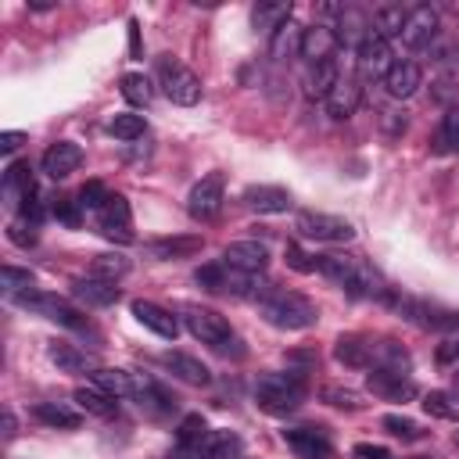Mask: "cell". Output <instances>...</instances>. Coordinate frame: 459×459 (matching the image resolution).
<instances>
[{"label": "cell", "instance_id": "1", "mask_svg": "<svg viewBox=\"0 0 459 459\" xmlns=\"http://www.w3.org/2000/svg\"><path fill=\"white\" fill-rule=\"evenodd\" d=\"M316 269L323 276H330L341 290H348L351 298H387V283L384 276L359 255H316Z\"/></svg>", "mask_w": 459, "mask_h": 459}, {"label": "cell", "instance_id": "2", "mask_svg": "<svg viewBox=\"0 0 459 459\" xmlns=\"http://www.w3.org/2000/svg\"><path fill=\"white\" fill-rule=\"evenodd\" d=\"M255 301H258L262 319L273 323V326H280V330H308V326H316V319H319V308H316L305 294H298V290L262 287Z\"/></svg>", "mask_w": 459, "mask_h": 459}, {"label": "cell", "instance_id": "3", "mask_svg": "<svg viewBox=\"0 0 459 459\" xmlns=\"http://www.w3.org/2000/svg\"><path fill=\"white\" fill-rule=\"evenodd\" d=\"M308 394V384H305V373L301 369H287V373H262L255 380V402L262 412L269 416H287L294 409H301Z\"/></svg>", "mask_w": 459, "mask_h": 459}, {"label": "cell", "instance_id": "4", "mask_svg": "<svg viewBox=\"0 0 459 459\" xmlns=\"http://www.w3.org/2000/svg\"><path fill=\"white\" fill-rule=\"evenodd\" d=\"M384 301L391 308H398L409 323L423 326V330H459V308H445V305H434V301L405 298V294H394V290H387Z\"/></svg>", "mask_w": 459, "mask_h": 459}, {"label": "cell", "instance_id": "5", "mask_svg": "<svg viewBox=\"0 0 459 459\" xmlns=\"http://www.w3.org/2000/svg\"><path fill=\"white\" fill-rule=\"evenodd\" d=\"M158 86H161V93H165L172 104L190 108V104L201 100V79H197V72H190V68H186L183 61H176L172 54L158 57Z\"/></svg>", "mask_w": 459, "mask_h": 459}, {"label": "cell", "instance_id": "6", "mask_svg": "<svg viewBox=\"0 0 459 459\" xmlns=\"http://www.w3.org/2000/svg\"><path fill=\"white\" fill-rule=\"evenodd\" d=\"M298 233L323 244H348L355 240V226L330 212H298Z\"/></svg>", "mask_w": 459, "mask_h": 459}, {"label": "cell", "instance_id": "7", "mask_svg": "<svg viewBox=\"0 0 459 459\" xmlns=\"http://www.w3.org/2000/svg\"><path fill=\"white\" fill-rule=\"evenodd\" d=\"M22 308H32V312H39L43 319H50V323H61V326H68V330H82L86 326V316L75 308V305H68L65 298H57V294H39V290H25V294H18L14 298Z\"/></svg>", "mask_w": 459, "mask_h": 459}, {"label": "cell", "instance_id": "8", "mask_svg": "<svg viewBox=\"0 0 459 459\" xmlns=\"http://www.w3.org/2000/svg\"><path fill=\"white\" fill-rule=\"evenodd\" d=\"M183 323H186V330L201 341V344H212V348H222L230 337H233V330H230V323L215 312V308H201V305H186L183 308Z\"/></svg>", "mask_w": 459, "mask_h": 459}, {"label": "cell", "instance_id": "9", "mask_svg": "<svg viewBox=\"0 0 459 459\" xmlns=\"http://www.w3.org/2000/svg\"><path fill=\"white\" fill-rule=\"evenodd\" d=\"M222 186H226V176H222V172L201 176V179L190 186V194H186V212H190L194 219H201V222L215 219L219 208H222Z\"/></svg>", "mask_w": 459, "mask_h": 459}, {"label": "cell", "instance_id": "10", "mask_svg": "<svg viewBox=\"0 0 459 459\" xmlns=\"http://www.w3.org/2000/svg\"><path fill=\"white\" fill-rule=\"evenodd\" d=\"M133 402L147 416H169L176 409V394L165 384H158L154 377H147V373H133Z\"/></svg>", "mask_w": 459, "mask_h": 459}, {"label": "cell", "instance_id": "11", "mask_svg": "<svg viewBox=\"0 0 459 459\" xmlns=\"http://www.w3.org/2000/svg\"><path fill=\"white\" fill-rule=\"evenodd\" d=\"M402 43H405L409 50H427V47H434V43H437V11L427 7V4L412 7L409 18H405V25H402Z\"/></svg>", "mask_w": 459, "mask_h": 459}, {"label": "cell", "instance_id": "12", "mask_svg": "<svg viewBox=\"0 0 459 459\" xmlns=\"http://www.w3.org/2000/svg\"><path fill=\"white\" fill-rule=\"evenodd\" d=\"M283 441L298 459H330L333 455V445L323 427H287Z\"/></svg>", "mask_w": 459, "mask_h": 459}, {"label": "cell", "instance_id": "13", "mask_svg": "<svg viewBox=\"0 0 459 459\" xmlns=\"http://www.w3.org/2000/svg\"><path fill=\"white\" fill-rule=\"evenodd\" d=\"M355 61H359V72L366 75V79H384L387 72H391V43L384 39V36H377L373 29H369V36L359 43V50H355Z\"/></svg>", "mask_w": 459, "mask_h": 459}, {"label": "cell", "instance_id": "14", "mask_svg": "<svg viewBox=\"0 0 459 459\" xmlns=\"http://www.w3.org/2000/svg\"><path fill=\"white\" fill-rule=\"evenodd\" d=\"M97 222H100V233L111 237V240H133V215H129V201L122 194H111L104 201V208L97 212Z\"/></svg>", "mask_w": 459, "mask_h": 459}, {"label": "cell", "instance_id": "15", "mask_svg": "<svg viewBox=\"0 0 459 459\" xmlns=\"http://www.w3.org/2000/svg\"><path fill=\"white\" fill-rule=\"evenodd\" d=\"M222 262L230 269H240V273H251L255 276V273H262L269 265V247L262 240H233V244H226Z\"/></svg>", "mask_w": 459, "mask_h": 459}, {"label": "cell", "instance_id": "16", "mask_svg": "<svg viewBox=\"0 0 459 459\" xmlns=\"http://www.w3.org/2000/svg\"><path fill=\"white\" fill-rule=\"evenodd\" d=\"M43 172L50 176V179H68L79 165H82V147L79 143H72V140H57V143H50L47 151H43Z\"/></svg>", "mask_w": 459, "mask_h": 459}, {"label": "cell", "instance_id": "17", "mask_svg": "<svg viewBox=\"0 0 459 459\" xmlns=\"http://www.w3.org/2000/svg\"><path fill=\"white\" fill-rule=\"evenodd\" d=\"M244 204H247L251 212H258V215H280V212H287L294 201H290V190H283V186H276V183H251V186L244 190Z\"/></svg>", "mask_w": 459, "mask_h": 459}, {"label": "cell", "instance_id": "18", "mask_svg": "<svg viewBox=\"0 0 459 459\" xmlns=\"http://www.w3.org/2000/svg\"><path fill=\"white\" fill-rule=\"evenodd\" d=\"M333 355L348 369H373V337L366 333H341L333 344Z\"/></svg>", "mask_w": 459, "mask_h": 459}, {"label": "cell", "instance_id": "19", "mask_svg": "<svg viewBox=\"0 0 459 459\" xmlns=\"http://www.w3.org/2000/svg\"><path fill=\"white\" fill-rule=\"evenodd\" d=\"M366 384H369L373 394H380L387 402H409L416 394V384L405 373H391V369H369Z\"/></svg>", "mask_w": 459, "mask_h": 459}, {"label": "cell", "instance_id": "20", "mask_svg": "<svg viewBox=\"0 0 459 459\" xmlns=\"http://www.w3.org/2000/svg\"><path fill=\"white\" fill-rule=\"evenodd\" d=\"M420 86H423V68H420L416 61H394L391 72L384 75V90H387V97H394V100L412 97Z\"/></svg>", "mask_w": 459, "mask_h": 459}, {"label": "cell", "instance_id": "21", "mask_svg": "<svg viewBox=\"0 0 459 459\" xmlns=\"http://www.w3.org/2000/svg\"><path fill=\"white\" fill-rule=\"evenodd\" d=\"M133 316H136L151 333H158V337H165V341H176V333H179V319H176L169 308L154 305V301L136 298V301H133Z\"/></svg>", "mask_w": 459, "mask_h": 459}, {"label": "cell", "instance_id": "22", "mask_svg": "<svg viewBox=\"0 0 459 459\" xmlns=\"http://www.w3.org/2000/svg\"><path fill=\"white\" fill-rule=\"evenodd\" d=\"M359 100H362V86H359V79L341 75V79H337V86L330 90V97H326L323 104H326V115L341 122V118H351V115H355Z\"/></svg>", "mask_w": 459, "mask_h": 459}, {"label": "cell", "instance_id": "23", "mask_svg": "<svg viewBox=\"0 0 459 459\" xmlns=\"http://www.w3.org/2000/svg\"><path fill=\"white\" fill-rule=\"evenodd\" d=\"M47 355H50V362L61 373H93V369H100V362L93 355H86L82 348H75L68 341H50L47 344Z\"/></svg>", "mask_w": 459, "mask_h": 459}, {"label": "cell", "instance_id": "24", "mask_svg": "<svg viewBox=\"0 0 459 459\" xmlns=\"http://www.w3.org/2000/svg\"><path fill=\"white\" fill-rule=\"evenodd\" d=\"M337 32L333 25H316V29H305V39H301V57L308 65H319V61H333L337 54Z\"/></svg>", "mask_w": 459, "mask_h": 459}, {"label": "cell", "instance_id": "25", "mask_svg": "<svg viewBox=\"0 0 459 459\" xmlns=\"http://www.w3.org/2000/svg\"><path fill=\"white\" fill-rule=\"evenodd\" d=\"M32 194H36V179H32L29 161H11V165H7V172H4V197H7L11 204H18V208H22Z\"/></svg>", "mask_w": 459, "mask_h": 459}, {"label": "cell", "instance_id": "26", "mask_svg": "<svg viewBox=\"0 0 459 459\" xmlns=\"http://www.w3.org/2000/svg\"><path fill=\"white\" fill-rule=\"evenodd\" d=\"M161 366L172 369V377H179V380H186V384H197V387H204V384L212 380L208 366H204L201 359L186 355V351H165V355H161Z\"/></svg>", "mask_w": 459, "mask_h": 459}, {"label": "cell", "instance_id": "27", "mask_svg": "<svg viewBox=\"0 0 459 459\" xmlns=\"http://www.w3.org/2000/svg\"><path fill=\"white\" fill-rule=\"evenodd\" d=\"M337 79H341V72H337V61H319V65H308V72H305V97L308 100H326L330 97V90L337 86Z\"/></svg>", "mask_w": 459, "mask_h": 459}, {"label": "cell", "instance_id": "28", "mask_svg": "<svg viewBox=\"0 0 459 459\" xmlns=\"http://www.w3.org/2000/svg\"><path fill=\"white\" fill-rule=\"evenodd\" d=\"M369 29H373V22L359 11V7H341V14H337V25H333V32H337V43H351L355 50H359V43L369 36Z\"/></svg>", "mask_w": 459, "mask_h": 459}, {"label": "cell", "instance_id": "29", "mask_svg": "<svg viewBox=\"0 0 459 459\" xmlns=\"http://www.w3.org/2000/svg\"><path fill=\"white\" fill-rule=\"evenodd\" d=\"M72 294H75L82 305H93V308H108V305L118 301V287L108 283V280H97V276L75 280V283H72Z\"/></svg>", "mask_w": 459, "mask_h": 459}, {"label": "cell", "instance_id": "30", "mask_svg": "<svg viewBox=\"0 0 459 459\" xmlns=\"http://www.w3.org/2000/svg\"><path fill=\"white\" fill-rule=\"evenodd\" d=\"M301 39H305V29H301L294 18H287V22L273 32V39H269V54H273L276 61H287V57L301 54Z\"/></svg>", "mask_w": 459, "mask_h": 459}, {"label": "cell", "instance_id": "31", "mask_svg": "<svg viewBox=\"0 0 459 459\" xmlns=\"http://www.w3.org/2000/svg\"><path fill=\"white\" fill-rule=\"evenodd\" d=\"M32 416H36L39 423L54 427V430H75V427L82 423V416H79L72 405H65V402H39V405L32 409Z\"/></svg>", "mask_w": 459, "mask_h": 459}, {"label": "cell", "instance_id": "32", "mask_svg": "<svg viewBox=\"0 0 459 459\" xmlns=\"http://www.w3.org/2000/svg\"><path fill=\"white\" fill-rule=\"evenodd\" d=\"M204 247V240L201 237H161V240H151L147 244V251L154 255V258H190V255H197Z\"/></svg>", "mask_w": 459, "mask_h": 459}, {"label": "cell", "instance_id": "33", "mask_svg": "<svg viewBox=\"0 0 459 459\" xmlns=\"http://www.w3.org/2000/svg\"><path fill=\"white\" fill-rule=\"evenodd\" d=\"M75 405L82 409V412H90V416H100V420H111L115 412H118V402L108 394V391H100V387H75Z\"/></svg>", "mask_w": 459, "mask_h": 459}, {"label": "cell", "instance_id": "34", "mask_svg": "<svg viewBox=\"0 0 459 459\" xmlns=\"http://www.w3.org/2000/svg\"><path fill=\"white\" fill-rule=\"evenodd\" d=\"M93 377V387L108 391L111 398H133V373L126 369H111V366H100L90 373Z\"/></svg>", "mask_w": 459, "mask_h": 459}, {"label": "cell", "instance_id": "35", "mask_svg": "<svg viewBox=\"0 0 459 459\" xmlns=\"http://www.w3.org/2000/svg\"><path fill=\"white\" fill-rule=\"evenodd\" d=\"M405 18H409V11L402 7V4H384V7H377L373 11V32L377 36H384V39H391V36H402V25H405Z\"/></svg>", "mask_w": 459, "mask_h": 459}, {"label": "cell", "instance_id": "36", "mask_svg": "<svg viewBox=\"0 0 459 459\" xmlns=\"http://www.w3.org/2000/svg\"><path fill=\"white\" fill-rule=\"evenodd\" d=\"M290 18V4H255L251 7V25L258 29V32H276L283 22Z\"/></svg>", "mask_w": 459, "mask_h": 459}, {"label": "cell", "instance_id": "37", "mask_svg": "<svg viewBox=\"0 0 459 459\" xmlns=\"http://www.w3.org/2000/svg\"><path fill=\"white\" fill-rule=\"evenodd\" d=\"M118 90H122V97H126L133 108H147V104L154 100V82H151L143 72H126Z\"/></svg>", "mask_w": 459, "mask_h": 459}, {"label": "cell", "instance_id": "38", "mask_svg": "<svg viewBox=\"0 0 459 459\" xmlns=\"http://www.w3.org/2000/svg\"><path fill=\"white\" fill-rule=\"evenodd\" d=\"M237 452H240V437L233 430H212L201 445L204 459H237Z\"/></svg>", "mask_w": 459, "mask_h": 459}, {"label": "cell", "instance_id": "39", "mask_svg": "<svg viewBox=\"0 0 459 459\" xmlns=\"http://www.w3.org/2000/svg\"><path fill=\"white\" fill-rule=\"evenodd\" d=\"M126 273H129V258H126V255H118V251L97 255V258L90 262V276H97V280H108V283L122 280Z\"/></svg>", "mask_w": 459, "mask_h": 459}, {"label": "cell", "instance_id": "40", "mask_svg": "<svg viewBox=\"0 0 459 459\" xmlns=\"http://www.w3.org/2000/svg\"><path fill=\"white\" fill-rule=\"evenodd\" d=\"M208 434H212V430H208L204 416H201V412H190V416H183V423L176 427V445H179V448H201Z\"/></svg>", "mask_w": 459, "mask_h": 459}, {"label": "cell", "instance_id": "41", "mask_svg": "<svg viewBox=\"0 0 459 459\" xmlns=\"http://www.w3.org/2000/svg\"><path fill=\"white\" fill-rule=\"evenodd\" d=\"M437 151L441 154H459V104H452L441 118V129H437Z\"/></svg>", "mask_w": 459, "mask_h": 459}, {"label": "cell", "instance_id": "42", "mask_svg": "<svg viewBox=\"0 0 459 459\" xmlns=\"http://www.w3.org/2000/svg\"><path fill=\"white\" fill-rule=\"evenodd\" d=\"M108 133L118 136V140H140V136L147 133V122H143V115L122 111V115H115V118L108 122Z\"/></svg>", "mask_w": 459, "mask_h": 459}, {"label": "cell", "instance_id": "43", "mask_svg": "<svg viewBox=\"0 0 459 459\" xmlns=\"http://www.w3.org/2000/svg\"><path fill=\"white\" fill-rule=\"evenodd\" d=\"M423 409L437 420H459V398L448 391H427L423 394Z\"/></svg>", "mask_w": 459, "mask_h": 459}, {"label": "cell", "instance_id": "44", "mask_svg": "<svg viewBox=\"0 0 459 459\" xmlns=\"http://www.w3.org/2000/svg\"><path fill=\"white\" fill-rule=\"evenodd\" d=\"M194 280H197L204 290H219V294H226V287H230V265H226V262L201 265V269L194 273Z\"/></svg>", "mask_w": 459, "mask_h": 459}, {"label": "cell", "instance_id": "45", "mask_svg": "<svg viewBox=\"0 0 459 459\" xmlns=\"http://www.w3.org/2000/svg\"><path fill=\"white\" fill-rule=\"evenodd\" d=\"M380 427H384L387 434L402 437V441H420V437H423V427H420L416 420H409V416H398V412H387V416L380 420Z\"/></svg>", "mask_w": 459, "mask_h": 459}, {"label": "cell", "instance_id": "46", "mask_svg": "<svg viewBox=\"0 0 459 459\" xmlns=\"http://www.w3.org/2000/svg\"><path fill=\"white\" fill-rule=\"evenodd\" d=\"M319 398L330 402V405H337V409H348V412H355V409L366 405L359 391H351V387H337V384H326V387L319 391Z\"/></svg>", "mask_w": 459, "mask_h": 459}, {"label": "cell", "instance_id": "47", "mask_svg": "<svg viewBox=\"0 0 459 459\" xmlns=\"http://www.w3.org/2000/svg\"><path fill=\"white\" fill-rule=\"evenodd\" d=\"M0 283H4V290L7 294H25V290H32V283H36V276L29 273V269H14V265H4L0 269Z\"/></svg>", "mask_w": 459, "mask_h": 459}, {"label": "cell", "instance_id": "48", "mask_svg": "<svg viewBox=\"0 0 459 459\" xmlns=\"http://www.w3.org/2000/svg\"><path fill=\"white\" fill-rule=\"evenodd\" d=\"M108 197H111V194H108V186H104L100 179H90V183H82V190H79V208H90V212H100Z\"/></svg>", "mask_w": 459, "mask_h": 459}, {"label": "cell", "instance_id": "49", "mask_svg": "<svg viewBox=\"0 0 459 459\" xmlns=\"http://www.w3.org/2000/svg\"><path fill=\"white\" fill-rule=\"evenodd\" d=\"M7 237H11L18 247H29V244H36V222H29L25 215H18V219L7 226Z\"/></svg>", "mask_w": 459, "mask_h": 459}, {"label": "cell", "instance_id": "50", "mask_svg": "<svg viewBox=\"0 0 459 459\" xmlns=\"http://www.w3.org/2000/svg\"><path fill=\"white\" fill-rule=\"evenodd\" d=\"M287 265L298 269V273H312V269H316V258H308L298 244H287Z\"/></svg>", "mask_w": 459, "mask_h": 459}, {"label": "cell", "instance_id": "51", "mask_svg": "<svg viewBox=\"0 0 459 459\" xmlns=\"http://www.w3.org/2000/svg\"><path fill=\"white\" fill-rule=\"evenodd\" d=\"M25 143V133H18V129H7V133H0V154H11V151H18Z\"/></svg>", "mask_w": 459, "mask_h": 459}, {"label": "cell", "instance_id": "52", "mask_svg": "<svg viewBox=\"0 0 459 459\" xmlns=\"http://www.w3.org/2000/svg\"><path fill=\"white\" fill-rule=\"evenodd\" d=\"M75 204H79V201H57V204H54V215H57L61 222L75 226V222H79V215H75Z\"/></svg>", "mask_w": 459, "mask_h": 459}, {"label": "cell", "instance_id": "53", "mask_svg": "<svg viewBox=\"0 0 459 459\" xmlns=\"http://www.w3.org/2000/svg\"><path fill=\"white\" fill-rule=\"evenodd\" d=\"M355 455H359V459H391V452H387L384 445H366V441L355 445Z\"/></svg>", "mask_w": 459, "mask_h": 459}, {"label": "cell", "instance_id": "54", "mask_svg": "<svg viewBox=\"0 0 459 459\" xmlns=\"http://www.w3.org/2000/svg\"><path fill=\"white\" fill-rule=\"evenodd\" d=\"M169 459H204V455H201V448H179V445H176V448L169 452Z\"/></svg>", "mask_w": 459, "mask_h": 459}, {"label": "cell", "instance_id": "55", "mask_svg": "<svg viewBox=\"0 0 459 459\" xmlns=\"http://www.w3.org/2000/svg\"><path fill=\"white\" fill-rule=\"evenodd\" d=\"M129 47H133V54H140V32H136V22H129Z\"/></svg>", "mask_w": 459, "mask_h": 459}, {"label": "cell", "instance_id": "56", "mask_svg": "<svg viewBox=\"0 0 459 459\" xmlns=\"http://www.w3.org/2000/svg\"><path fill=\"white\" fill-rule=\"evenodd\" d=\"M4 434H7V437L14 434V416H11V412H4Z\"/></svg>", "mask_w": 459, "mask_h": 459}, {"label": "cell", "instance_id": "57", "mask_svg": "<svg viewBox=\"0 0 459 459\" xmlns=\"http://www.w3.org/2000/svg\"><path fill=\"white\" fill-rule=\"evenodd\" d=\"M409 459H434V455H409Z\"/></svg>", "mask_w": 459, "mask_h": 459}, {"label": "cell", "instance_id": "58", "mask_svg": "<svg viewBox=\"0 0 459 459\" xmlns=\"http://www.w3.org/2000/svg\"><path fill=\"white\" fill-rule=\"evenodd\" d=\"M455 384H459V373H455Z\"/></svg>", "mask_w": 459, "mask_h": 459}]
</instances>
